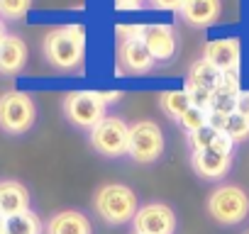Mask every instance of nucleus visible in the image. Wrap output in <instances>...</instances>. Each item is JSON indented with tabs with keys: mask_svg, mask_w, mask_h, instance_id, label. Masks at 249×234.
<instances>
[{
	"mask_svg": "<svg viewBox=\"0 0 249 234\" xmlns=\"http://www.w3.org/2000/svg\"><path fill=\"white\" fill-rule=\"evenodd\" d=\"M93 210L105 224L122 227L135 219L140 210V198L124 183H105L93 195Z\"/></svg>",
	"mask_w": 249,
	"mask_h": 234,
	"instance_id": "obj_1",
	"label": "nucleus"
},
{
	"mask_svg": "<svg viewBox=\"0 0 249 234\" xmlns=\"http://www.w3.org/2000/svg\"><path fill=\"white\" fill-rule=\"evenodd\" d=\"M205 210L213 222H217L222 227H237L249 217V193L234 183L217 185L208 195Z\"/></svg>",
	"mask_w": 249,
	"mask_h": 234,
	"instance_id": "obj_2",
	"label": "nucleus"
},
{
	"mask_svg": "<svg viewBox=\"0 0 249 234\" xmlns=\"http://www.w3.org/2000/svg\"><path fill=\"white\" fill-rule=\"evenodd\" d=\"M86 32L78 25H69L54 30L44 37V56L56 68H76L83 61V42Z\"/></svg>",
	"mask_w": 249,
	"mask_h": 234,
	"instance_id": "obj_3",
	"label": "nucleus"
},
{
	"mask_svg": "<svg viewBox=\"0 0 249 234\" xmlns=\"http://www.w3.org/2000/svg\"><path fill=\"white\" fill-rule=\"evenodd\" d=\"M37 120V107L30 93L8 90L0 95V130L5 134H25Z\"/></svg>",
	"mask_w": 249,
	"mask_h": 234,
	"instance_id": "obj_4",
	"label": "nucleus"
},
{
	"mask_svg": "<svg viewBox=\"0 0 249 234\" xmlns=\"http://www.w3.org/2000/svg\"><path fill=\"white\" fill-rule=\"evenodd\" d=\"M166 149L164 132L152 120H140L130 125V142H127V156L142 166L157 164Z\"/></svg>",
	"mask_w": 249,
	"mask_h": 234,
	"instance_id": "obj_5",
	"label": "nucleus"
},
{
	"mask_svg": "<svg viewBox=\"0 0 249 234\" xmlns=\"http://www.w3.org/2000/svg\"><path fill=\"white\" fill-rule=\"evenodd\" d=\"M105 100L95 90H73L64 98V115L73 127L93 130L105 120Z\"/></svg>",
	"mask_w": 249,
	"mask_h": 234,
	"instance_id": "obj_6",
	"label": "nucleus"
},
{
	"mask_svg": "<svg viewBox=\"0 0 249 234\" xmlns=\"http://www.w3.org/2000/svg\"><path fill=\"white\" fill-rule=\"evenodd\" d=\"M90 147L105 159H120L127 154V142H130V125L122 117H107L98 122L90 130Z\"/></svg>",
	"mask_w": 249,
	"mask_h": 234,
	"instance_id": "obj_7",
	"label": "nucleus"
},
{
	"mask_svg": "<svg viewBox=\"0 0 249 234\" xmlns=\"http://www.w3.org/2000/svg\"><path fill=\"white\" fill-rule=\"evenodd\" d=\"M176 212L166 202H147L132 219L135 234H176Z\"/></svg>",
	"mask_w": 249,
	"mask_h": 234,
	"instance_id": "obj_8",
	"label": "nucleus"
},
{
	"mask_svg": "<svg viewBox=\"0 0 249 234\" xmlns=\"http://www.w3.org/2000/svg\"><path fill=\"white\" fill-rule=\"evenodd\" d=\"M242 59V42L237 37H222V39H210L203 47V61L215 66L220 73H230L239 68Z\"/></svg>",
	"mask_w": 249,
	"mask_h": 234,
	"instance_id": "obj_9",
	"label": "nucleus"
},
{
	"mask_svg": "<svg viewBox=\"0 0 249 234\" xmlns=\"http://www.w3.org/2000/svg\"><path fill=\"white\" fill-rule=\"evenodd\" d=\"M142 42L154 61H169L176 54V32L171 25H144Z\"/></svg>",
	"mask_w": 249,
	"mask_h": 234,
	"instance_id": "obj_10",
	"label": "nucleus"
},
{
	"mask_svg": "<svg viewBox=\"0 0 249 234\" xmlns=\"http://www.w3.org/2000/svg\"><path fill=\"white\" fill-rule=\"evenodd\" d=\"M191 166H193L196 176H200L203 181H220L232 168V154H220V151H213V149L193 151Z\"/></svg>",
	"mask_w": 249,
	"mask_h": 234,
	"instance_id": "obj_11",
	"label": "nucleus"
},
{
	"mask_svg": "<svg viewBox=\"0 0 249 234\" xmlns=\"http://www.w3.org/2000/svg\"><path fill=\"white\" fill-rule=\"evenodd\" d=\"M27 210H32V195H30L27 185L15 178L0 181V215L15 217Z\"/></svg>",
	"mask_w": 249,
	"mask_h": 234,
	"instance_id": "obj_12",
	"label": "nucleus"
},
{
	"mask_svg": "<svg viewBox=\"0 0 249 234\" xmlns=\"http://www.w3.org/2000/svg\"><path fill=\"white\" fill-rule=\"evenodd\" d=\"M44 234H93V222L81 210H59L47 219Z\"/></svg>",
	"mask_w": 249,
	"mask_h": 234,
	"instance_id": "obj_13",
	"label": "nucleus"
},
{
	"mask_svg": "<svg viewBox=\"0 0 249 234\" xmlns=\"http://www.w3.org/2000/svg\"><path fill=\"white\" fill-rule=\"evenodd\" d=\"M117 56H120L122 66L127 68V71H132V73H147L154 66V59H152L149 49L144 47L142 37L122 39L120 47H117Z\"/></svg>",
	"mask_w": 249,
	"mask_h": 234,
	"instance_id": "obj_14",
	"label": "nucleus"
},
{
	"mask_svg": "<svg viewBox=\"0 0 249 234\" xmlns=\"http://www.w3.org/2000/svg\"><path fill=\"white\" fill-rule=\"evenodd\" d=\"M27 64V44L15 34L0 37V73L13 76L20 73Z\"/></svg>",
	"mask_w": 249,
	"mask_h": 234,
	"instance_id": "obj_15",
	"label": "nucleus"
},
{
	"mask_svg": "<svg viewBox=\"0 0 249 234\" xmlns=\"http://www.w3.org/2000/svg\"><path fill=\"white\" fill-rule=\"evenodd\" d=\"M178 13L193 27H210L217 22V17L222 13V3L220 0H183Z\"/></svg>",
	"mask_w": 249,
	"mask_h": 234,
	"instance_id": "obj_16",
	"label": "nucleus"
},
{
	"mask_svg": "<svg viewBox=\"0 0 249 234\" xmlns=\"http://www.w3.org/2000/svg\"><path fill=\"white\" fill-rule=\"evenodd\" d=\"M188 144H191V151L213 149V151H220V154H232V149H234V142L225 132H217L210 125H205L198 132H191L188 134Z\"/></svg>",
	"mask_w": 249,
	"mask_h": 234,
	"instance_id": "obj_17",
	"label": "nucleus"
},
{
	"mask_svg": "<svg viewBox=\"0 0 249 234\" xmlns=\"http://www.w3.org/2000/svg\"><path fill=\"white\" fill-rule=\"evenodd\" d=\"M220 76H222V73H220L215 66H210L208 61H203V59H200V61H196V64L191 66L188 78H186V85L213 93V90H215V85H217V81H220Z\"/></svg>",
	"mask_w": 249,
	"mask_h": 234,
	"instance_id": "obj_18",
	"label": "nucleus"
},
{
	"mask_svg": "<svg viewBox=\"0 0 249 234\" xmlns=\"http://www.w3.org/2000/svg\"><path fill=\"white\" fill-rule=\"evenodd\" d=\"M5 234H44V222L39 219L35 210H27L22 215L8 217Z\"/></svg>",
	"mask_w": 249,
	"mask_h": 234,
	"instance_id": "obj_19",
	"label": "nucleus"
},
{
	"mask_svg": "<svg viewBox=\"0 0 249 234\" xmlns=\"http://www.w3.org/2000/svg\"><path fill=\"white\" fill-rule=\"evenodd\" d=\"M193 102H191V98L186 95V90H166V93H161L159 95V107H161V112L166 115V117H171V120H181L183 117V112L191 107Z\"/></svg>",
	"mask_w": 249,
	"mask_h": 234,
	"instance_id": "obj_20",
	"label": "nucleus"
},
{
	"mask_svg": "<svg viewBox=\"0 0 249 234\" xmlns=\"http://www.w3.org/2000/svg\"><path fill=\"white\" fill-rule=\"evenodd\" d=\"M222 132L234 142V144H239V142H247L249 139V120L247 117H242V115H230L227 120H225V127H222Z\"/></svg>",
	"mask_w": 249,
	"mask_h": 234,
	"instance_id": "obj_21",
	"label": "nucleus"
},
{
	"mask_svg": "<svg viewBox=\"0 0 249 234\" xmlns=\"http://www.w3.org/2000/svg\"><path fill=\"white\" fill-rule=\"evenodd\" d=\"M178 125H181V127L186 130V134L203 130V127L208 125V110H200V107L191 105V107H188V110L183 112V117L178 120Z\"/></svg>",
	"mask_w": 249,
	"mask_h": 234,
	"instance_id": "obj_22",
	"label": "nucleus"
},
{
	"mask_svg": "<svg viewBox=\"0 0 249 234\" xmlns=\"http://www.w3.org/2000/svg\"><path fill=\"white\" fill-rule=\"evenodd\" d=\"M32 8V0H0V15L5 20H22Z\"/></svg>",
	"mask_w": 249,
	"mask_h": 234,
	"instance_id": "obj_23",
	"label": "nucleus"
},
{
	"mask_svg": "<svg viewBox=\"0 0 249 234\" xmlns=\"http://www.w3.org/2000/svg\"><path fill=\"white\" fill-rule=\"evenodd\" d=\"M239 73L237 71H230V73H222L220 76V81H217V85H215V90H213V95H239Z\"/></svg>",
	"mask_w": 249,
	"mask_h": 234,
	"instance_id": "obj_24",
	"label": "nucleus"
},
{
	"mask_svg": "<svg viewBox=\"0 0 249 234\" xmlns=\"http://www.w3.org/2000/svg\"><path fill=\"white\" fill-rule=\"evenodd\" d=\"M142 30H144V25H117V34H120L122 39L142 37Z\"/></svg>",
	"mask_w": 249,
	"mask_h": 234,
	"instance_id": "obj_25",
	"label": "nucleus"
},
{
	"mask_svg": "<svg viewBox=\"0 0 249 234\" xmlns=\"http://www.w3.org/2000/svg\"><path fill=\"white\" fill-rule=\"evenodd\" d=\"M234 112H237V115H242V117H247V120H249V90H239Z\"/></svg>",
	"mask_w": 249,
	"mask_h": 234,
	"instance_id": "obj_26",
	"label": "nucleus"
},
{
	"mask_svg": "<svg viewBox=\"0 0 249 234\" xmlns=\"http://www.w3.org/2000/svg\"><path fill=\"white\" fill-rule=\"evenodd\" d=\"M149 3H152L157 10H169V13H176V10H181L183 0H149Z\"/></svg>",
	"mask_w": 249,
	"mask_h": 234,
	"instance_id": "obj_27",
	"label": "nucleus"
},
{
	"mask_svg": "<svg viewBox=\"0 0 249 234\" xmlns=\"http://www.w3.org/2000/svg\"><path fill=\"white\" fill-rule=\"evenodd\" d=\"M144 0H115L117 10H140Z\"/></svg>",
	"mask_w": 249,
	"mask_h": 234,
	"instance_id": "obj_28",
	"label": "nucleus"
},
{
	"mask_svg": "<svg viewBox=\"0 0 249 234\" xmlns=\"http://www.w3.org/2000/svg\"><path fill=\"white\" fill-rule=\"evenodd\" d=\"M5 222H8V217L0 215V234H5Z\"/></svg>",
	"mask_w": 249,
	"mask_h": 234,
	"instance_id": "obj_29",
	"label": "nucleus"
},
{
	"mask_svg": "<svg viewBox=\"0 0 249 234\" xmlns=\"http://www.w3.org/2000/svg\"><path fill=\"white\" fill-rule=\"evenodd\" d=\"M244 234H249V232H244Z\"/></svg>",
	"mask_w": 249,
	"mask_h": 234,
	"instance_id": "obj_30",
	"label": "nucleus"
}]
</instances>
